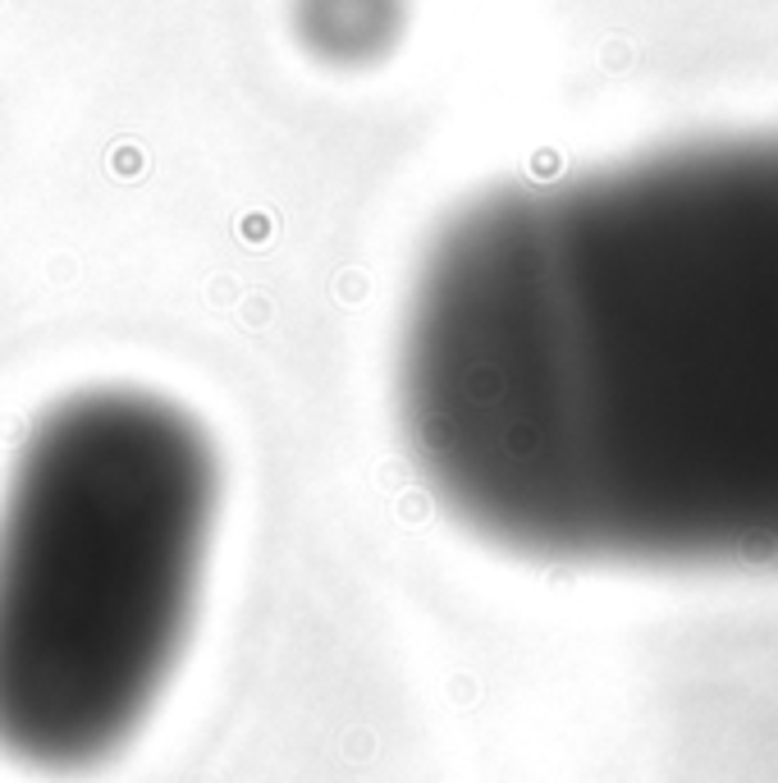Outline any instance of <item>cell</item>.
Returning <instances> with one entry per match:
<instances>
[{"label":"cell","mask_w":778,"mask_h":783,"mask_svg":"<svg viewBox=\"0 0 778 783\" xmlns=\"http://www.w3.org/2000/svg\"><path fill=\"white\" fill-rule=\"evenodd\" d=\"M394 418L499 554L778 573V129L454 207L407 275Z\"/></svg>","instance_id":"1"},{"label":"cell","mask_w":778,"mask_h":783,"mask_svg":"<svg viewBox=\"0 0 778 783\" xmlns=\"http://www.w3.org/2000/svg\"><path fill=\"white\" fill-rule=\"evenodd\" d=\"M225 504L211 426L161 390L83 385L0 495V756L88 774L152 720L189 651Z\"/></svg>","instance_id":"2"},{"label":"cell","mask_w":778,"mask_h":783,"mask_svg":"<svg viewBox=\"0 0 778 783\" xmlns=\"http://www.w3.org/2000/svg\"><path fill=\"white\" fill-rule=\"evenodd\" d=\"M284 23L303 60L325 73L385 69L413 32V0H284Z\"/></svg>","instance_id":"3"}]
</instances>
